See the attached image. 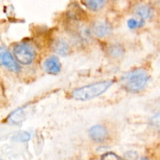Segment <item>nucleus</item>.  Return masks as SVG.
Masks as SVG:
<instances>
[{"label": "nucleus", "instance_id": "1", "mask_svg": "<svg viewBox=\"0 0 160 160\" xmlns=\"http://www.w3.org/2000/svg\"><path fill=\"white\" fill-rule=\"evenodd\" d=\"M149 77L143 69H135L125 73L121 78L123 88L130 92H138L143 90Z\"/></svg>", "mask_w": 160, "mask_h": 160}, {"label": "nucleus", "instance_id": "15", "mask_svg": "<svg viewBox=\"0 0 160 160\" xmlns=\"http://www.w3.org/2000/svg\"><path fill=\"white\" fill-rule=\"evenodd\" d=\"M152 123L156 128H160V113L156 114L152 119Z\"/></svg>", "mask_w": 160, "mask_h": 160}, {"label": "nucleus", "instance_id": "6", "mask_svg": "<svg viewBox=\"0 0 160 160\" xmlns=\"http://www.w3.org/2000/svg\"><path fill=\"white\" fill-rule=\"evenodd\" d=\"M45 71L50 74H56L61 70V63L57 56H52L47 58L44 62Z\"/></svg>", "mask_w": 160, "mask_h": 160}, {"label": "nucleus", "instance_id": "7", "mask_svg": "<svg viewBox=\"0 0 160 160\" xmlns=\"http://www.w3.org/2000/svg\"><path fill=\"white\" fill-rule=\"evenodd\" d=\"M111 31L110 25L104 21H97L92 24V34L98 38H103L109 34Z\"/></svg>", "mask_w": 160, "mask_h": 160}, {"label": "nucleus", "instance_id": "11", "mask_svg": "<svg viewBox=\"0 0 160 160\" xmlns=\"http://www.w3.org/2000/svg\"><path fill=\"white\" fill-rule=\"evenodd\" d=\"M23 117H24V113H23V109H19L12 112L9 118H10L11 121L14 122V123H19L23 120Z\"/></svg>", "mask_w": 160, "mask_h": 160}, {"label": "nucleus", "instance_id": "3", "mask_svg": "<svg viewBox=\"0 0 160 160\" xmlns=\"http://www.w3.org/2000/svg\"><path fill=\"white\" fill-rule=\"evenodd\" d=\"M13 56L17 61L23 65H28L34 61L36 52L31 45L28 43L16 44L13 47Z\"/></svg>", "mask_w": 160, "mask_h": 160}, {"label": "nucleus", "instance_id": "12", "mask_svg": "<svg viewBox=\"0 0 160 160\" xmlns=\"http://www.w3.org/2000/svg\"><path fill=\"white\" fill-rule=\"evenodd\" d=\"M144 23H145V20L144 19L141 18L140 20H138L134 18H131L130 20H128V26L131 29H135V28L142 27L144 25Z\"/></svg>", "mask_w": 160, "mask_h": 160}, {"label": "nucleus", "instance_id": "5", "mask_svg": "<svg viewBox=\"0 0 160 160\" xmlns=\"http://www.w3.org/2000/svg\"><path fill=\"white\" fill-rule=\"evenodd\" d=\"M91 138L95 142L102 143L106 142L108 138V132L106 128L102 125H95L92 127L89 131Z\"/></svg>", "mask_w": 160, "mask_h": 160}, {"label": "nucleus", "instance_id": "14", "mask_svg": "<svg viewBox=\"0 0 160 160\" xmlns=\"http://www.w3.org/2000/svg\"><path fill=\"white\" fill-rule=\"evenodd\" d=\"M30 138H31V136L26 131H23V132L20 133L18 135V138L20 142H27V141L29 140Z\"/></svg>", "mask_w": 160, "mask_h": 160}, {"label": "nucleus", "instance_id": "2", "mask_svg": "<svg viewBox=\"0 0 160 160\" xmlns=\"http://www.w3.org/2000/svg\"><path fill=\"white\" fill-rule=\"evenodd\" d=\"M112 84V81H104L79 88L72 92V97L76 100L87 101L102 95Z\"/></svg>", "mask_w": 160, "mask_h": 160}, {"label": "nucleus", "instance_id": "13", "mask_svg": "<svg viewBox=\"0 0 160 160\" xmlns=\"http://www.w3.org/2000/svg\"><path fill=\"white\" fill-rule=\"evenodd\" d=\"M109 54L115 57H120L123 54V49L120 45H112L109 48Z\"/></svg>", "mask_w": 160, "mask_h": 160}, {"label": "nucleus", "instance_id": "10", "mask_svg": "<svg viewBox=\"0 0 160 160\" xmlns=\"http://www.w3.org/2000/svg\"><path fill=\"white\" fill-rule=\"evenodd\" d=\"M86 7L92 11H98L104 6L105 0H83Z\"/></svg>", "mask_w": 160, "mask_h": 160}, {"label": "nucleus", "instance_id": "4", "mask_svg": "<svg viewBox=\"0 0 160 160\" xmlns=\"http://www.w3.org/2000/svg\"><path fill=\"white\" fill-rule=\"evenodd\" d=\"M0 66L16 73L20 70V67L17 59L3 47H0Z\"/></svg>", "mask_w": 160, "mask_h": 160}, {"label": "nucleus", "instance_id": "9", "mask_svg": "<svg viewBox=\"0 0 160 160\" xmlns=\"http://www.w3.org/2000/svg\"><path fill=\"white\" fill-rule=\"evenodd\" d=\"M134 12L137 15H138L141 18L144 19V20L150 18L152 16V10L147 5H138V6H136Z\"/></svg>", "mask_w": 160, "mask_h": 160}, {"label": "nucleus", "instance_id": "16", "mask_svg": "<svg viewBox=\"0 0 160 160\" xmlns=\"http://www.w3.org/2000/svg\"><path fill=\"white\" fill-rule=\"evenodd\" d=\"M102 159H120V157H119L118 156H117V155L115 154V153H112V152H108V153H106L105 155H103L102 156Z\"/></svg>", "mask_w": 160, "mask_h": 160}, {"label": "nucleus", "instance_id": "8", "mask_svg": "<svg viewBox=\"0 0 160 160\" xmlns=\"http://www.w3.org/2000/svg\"><path fill=\"white\" fill-rule=\"evenodd\" d=\"M53 50L57 54L61 56H67L70 52V47L68 44L62 40H57L53 44Z\"/></svg>", "mask_w": 160, "mask_h": 160}]
</instances>
